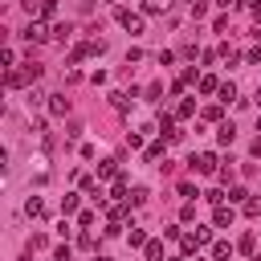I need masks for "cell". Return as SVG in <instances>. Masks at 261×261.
<instances>
[{
    "label": "cell",
    "instance_id": "obj_35",
    "mask_svg": "<svg viewBox=\"0 0 261 261\" xmlns=\"http://www.w3.org/2000/svg\"><path fill=\"white\" fill-rule=\"evenodd\" d=\"M216 4H220V8H232V4H237V0H216Z\"/></svg>",
    "mask_w": 261,
    "mask_h": 261
},
{
    "label": "cell",
    "instance_id": "obj_2",
    "mask_svg": "<svg viewBox=\"0 0 261 261\" xmlns=\"http://www.w3.org/2000/svg\"><path fill=\"white\" fill-rule=\"evenodd\" d=\"M20 37H24V41H29V45H45V41H49V37H53V29H45V24H41V20H29V29H24V33H20Z\"/></svg>",
    "mask_w": 261,
    "mask_h": 261
},
{
    "label": "cell",
    "instance_id": "obj_25",
    "mask_svg": "<svg viewBox=\"0 0 261 261\" xmlns=\"http://www.w3.org/2000/svg\"><path fill=\"white\" fill-rule=\"evenodd\" d=\"M245 200H249L245 188H232V192H228V204H245Z\"/></svg>",
    "mask_w": 261,
    "mask_h": 261
},
{
    "label": "cell",
    "instance_id": "obj_31",
    "mask_svg": "<svg viewBox=\"0 0 261 261\" xmlns=\"http://www.w3.org/2000/svg\"><path fill=\"white\" fill-rule=\"evenodd\" d=\"M220 114H224L220 106H208V110H204V118H208V122H220Z\"/></svg>",
    "mask_w": 261,
    "mask_h": 261
},
{
    "label": "cell",
    "instance_id": "obj_17",
    "mask_svg": "<svg viewBox=\"0 0 261 261\" xmlns=\"http://www.w3.org/2000/svg\"><path fill=\"white\" fill-rule=\"evenodd\" d=\"M24 212H29V216H45V204H41L37 196H29V200H24Z\"/></svg>",
    "mask_w": 261,
    "mask_h": 261
},
{
    "label": "cell",
    "instance_id": "obj_34",
    "mask_svg": "<svg viewBox=\"0 0 261 261\" xmlns=\"http://www.w3.org/2000/svg\"><path fill=\"white\" fill-rule=\"evenodd\" d=\"M20 4H24L29 12H37V8H41V0H20Z\"/></svg>",
    "mask_w": 261,
    "mask_h": 261
},
{
    "label": "cell",
    "instance_id": "obj_38",
    "mask_svg": "<svg viewBox=\"0 0 261 261\" xmlns=\"http://www.w3.org/2000/svg\"><path fill=\"white\" fill-rule=\"evenodd\" d=\"M257 106H261V86H257Z\"/></svg>",
    "mask_w": 261,
    "mask_h": 261
},
{
    "label": "cell",
    "instance_id": "obj_3",
    "mask_svg": "<svg viewBox=\"0 0 261 261\" xmlns=\"http://www.w3.org/2000/svg\"><path fill=\"white\" fill-rule=\"evenodd\" d=\"M114 16H118V24H122L126 33H143V16H139V12H130V8H114Z\"/></svg>",
    "mask_w": 261,
    "mask_h": 261
},
{
    "label": "cell",
    "instance_id": "obj_5",
    "mask_svg": "<svg viewBox=\"0 0 261 261\" xmlns=\"http://www.w3.org/2000/svg\"><path fill=\"white\" fill-rule=\"evenodd\" d=\"M232 216H237V212H232V204H216L212 224H216V228H228V224H232Z\"/></svg>",
    "mask_w": 261,
    "mask_h": 261
},
{
    "label": "cell",
    "instance_id": "obj_20",
    "mask_svg": "<svg viewBox=\"0 0 261 261\" xmlns=\"http://www.w3.org/2000/svg\"><path fill=\"white\" fill-rule=\"evenodd\" d=\"M241 208H245V216H261V196H249Z\"/></svg>",
    "mask_w": 261,
    "mask_h": 261
},
{
    "label": "cell",
    "instance_id": "obj_39",
    "mask_svg": "<svg viewBox=\"0 0 261 261\" xmlns=\"http://www.w3.org/2000/svg\"><path fill=\"white\" fill-rule=\"evenodd\" d=\"M257 130H261V118H257Z\"/></svg>",
    "mask_w": 261,
    "mask_h": 261
},
{
    "label": "cell",
    "instance_id": "obj_1",
    "mask_svg": "<svg viewBox=\"0 0 261 261\" xmlns=\"http://www.w3.org/2000/svg\"><path fill=\"white\" fill-rule=\"evenodd\" d=\"M188 167H192L196 175H216V155H212V151H200V155L188 159Z\"/></svg>",
    "mask_w": 261,
    "mask_h": 261
},
{
    "label": "cell",
    "instance_id": "obj_29",
    "mask_svg": "<svg viewBox=\"0 0 261 261\" xmlns=\"http://www.w3.org/2000/svg\"><path fill=\"white\" fill-rule=\"evenodd\" d=\"M204 12H208V0H192V16H196V20H200V16H204Z\"/></svg>",
    "mask_w": 261,
    "mask_h": 261
},
{
    "label": "cell",
    "instance_id": "obj_32",
    "mask_svg": "<svg viewBox=\"0 0 261 261\" xmlns=\"http://www.w3.org/2000/svg\"><path fill=\"white\" fill-rule=\"evenodd\" d=\"M237 249H241V253H253V232H245V237H241V245H237Z\"/></svg>",
    "mask_w": 261,
    "mask_h": 261
},
{
    "label": "cell",
    "instance_id": "obj_30",
    "mask_svg": "<svg viewBox=\"0 0 261 261\" xmlns=\"http://www.w3.org/2000/svg\"><path fill=\"white\" fill-rule=\"evenodd\" d=\"M24 77H29V82H37V77H41V65H33V61H29V65H24Z\"/></svg>",
    "mask_w": 261,
    "mask_h": 261
},
{
    "label": "cell",
    "instance_id": "obj_8",
    "mask_svg": "<svg viewBox=\"0 0 261 261\" xmlns=\"http://www.w3.org/2000/svg\"><path fill=\"white\" fill-rule=\"evenodd\" d=\"M179 249H184V257H196V249H200L196 232H184V237H179Z\"/></svg>",
    "mask_w": 261,
    "mask_h": 261
},
{
    "label": "cell",
    "instance_id": "obj_18",
    "mask_svg": "<svg viewBox=\"0 0 261 261\" xmlns=\"http://www.w3.org/2000/svg\"><path fill=\"white\" fill-rule=\"evenodd\" d=\"M126 241H130V249H143V245H147V232H143V228H130Z\"/></svg>",
    "mask_w": 261,
    "mask_h": 261
},
{
    "label": "cell",
    "instance_id": "obj_11",
    "mask_svg": "<svg viewBox=\"0 0 261 261\" xmlns=\"http://www.w3.org/2000/svg\"><path fill=\"white\" fill-rule=\"evenodd\" d=\"M4 82H8V90H16V86H24L29 77H24V69H16V65H12V69L4 73Z\"/></svg>",
    "mask_w": 261,
    "mask_h": 261
},
{
    "label": "cell",
    "instance_id": "obj_15",
    "mask_svg": "<svg viewBox=\"0 0 261 261\" xmlns=\"http://www.w3.org/2000/svg\"><path fill=\"white\" fill-rule=\"evenodd\" d=\"M216 90H220V82H216L212 73H204V77H200V94H216Z\"/></svg>",
    "mask_w": 261,
    "mask_h": 261
},
{
    "label": "cell",
    "instance_id": "obj_33",
    "mask_svg": "<svg viewBox=\"0 0 261 261\" xmlns=\"http://www.w3.org/2000/svg\"><path fill=\"white\" fill-rule=\"evenodd\" d=\"M69 257H73V253H69V245H61V249L53 253V261H69Z\"/></svg>",
    "mask_w": 261,
    "mask_h": 261
},
{
    "label": "cell",
    "instance_id": "obj_21",
    "mask_svg": "<svg viewBox=\"0 0 261 261\" xmlns=\"http://www.w3.org/2000/svg\"><path fill=\"white\" fill-rule=\"evenodd\" d=\"M171 0H143V12H167Z\"/></svg>",
    "mask_w": 261,
    "mask_h": 261
},
{
    "label": "cell",
    "instance_id": "obj_26",
    "mask_svg": "<svg viewBox=\"0 0 261 261\" xmlns=\"http://www.w3.org/2000/svg\"><path fill=\"white\" fill-rule=\"evenodd\" d=\"M204 200H208V204H224V192H220V188H208Z\"/></svg>",
    "mask_w": 261,
    "mask_h": 261
},
{
    "label": "cell",
    "instance_id": "obj_28",
    "mask_svg": "<svg viewBox=\"0 0 261 261\" xmlns=\"http://www.w3.org/2000/svg\"><path fill=\"white\" fill-rule=\"evenodd\" d=\"M77 249H94V232H90V228L77 237Z\"/></svg>",
    "mask_w": 261,
    "mask_h": 261
},
{
    "label": "cell",
    "instance_id": "obj_19",
    "mask_svg": "<svg viewBox=\"0 0 261 261\" xmlns=\"http://www.w3.org/2000/svg\"><path fill=\"white\" fill-rule=\"evenodd\" d=\"M37 16H41V20H49V16H57V0H41V8H37Z\"/></svg>",
    "mask_w": 261,
    "mask_h": 261
},
{
    "label": "cell",
    "instance_id": "obj_41",
    "mask_svg": "<svg viewBox=\"0 0 261 261\" xmlns=\"http://www.w3.org/2000/svg\"><path fill=\"white\" fill-rule=\"evenodd\" d=\"M196 261H200V257H196Z\"/></svg>",
    "mask_w": 261,
    "mask_h": 261
},
{
    "label": "cell",
    "instance_id": "obj_36",
    "mask_svg": "<svg viewBox=\"0 0 261 261\" xmlns=\"http://www.w3.org/2000/svg\"><path fill=\"white\" fill-rule=\"evenodd\" d=\"M94 261H110V257H102V253H94Z\"/></svg>",
    "mask_w": 261,
    "mask_h": 261
},
{
    "label": "cell",
    "instance_id": "obj_4",
    "mask_svg": "<svg viewBox=\"0 0 261 261\" xmlns=\"http://www.w3.org/2000/svg\"><path fill=\"white\" fill-rule=\"evenodd\" d=\"M155 130H159V135H167L171 143L184 135V130H175V114H159V118H155Z\"/></svg>",
    "mask_w": 261,
    "mask_h": 261
},
{
    "label": "cell",
    "instance_id": "obj_12",
    "mask_svg": "<svg viewBox=\"0 0 261 261\" xmlns=\"http://www.w3.org/2000/svg\"><path fill=\"white\" fill-rule=\"evenodd\" d=\"M216 139H220V143L228 147V143L237 139V126H232V122H220V130H216Z\"/></svg>",
    "mask_w": 261,
    "mask_h": 261
},
{
    "label": "cell",
    "instance_id": "obj_24",
    "mask_svg": "<svg viewBox=\"0 0 261 261\" xmlns=\"http://www.w3.org/2000/svg\"><path fill=\"white\" fill-rule=\"evenodd\" d=\"M159 155H163V143H151V147H143V159H147V163H155Z\"/></svg>",
    "mask_w": 261,
    "mask_h": 261
},
{
    "label": "cell",
    "instance_id": "obj_7",
    "mask_svg": "<svg viewBox=\"0 0 261 261\" xmlns=\"http://www.w3.org/2000/svg\"><path fill=\"white\" fill-rule=\"evenodd\" d=\"M98 179H118V163L114 159H102L98 163Z\"/></svg>",
    "mask_w": 261,
    "mask_h": 261
},
{
    "label": "cell",
    "instance_id": "obj_40",
    "mask_svg": "<svg viewBox=\"0 0 261 261\" xmlns=\"http://www.w3.org/2000/svg\"><path fill=\"white\" fill-rule=\"evenodd\" d=\"M253 261H261V253H257V257H253Z\"/></svg>",
    "mask_w": 261,
    "mask_h": 261
},
{
    "label": "cell",
    "instance_id": "obj_16",
    "mask_svg": "<svg viewBox=\"0 0 261 261\" xmlns=\"http://www.w3.org/2000/svg\"><path fill=\"white\" fill-rule=\"evenodd\" d=\"M192 114H196V102H192V98H184V102L175 106V118H192Z\"/></svg>",
    "mask_w": 261,
    "mask_h": 261
},
{
    "label": "cell",
    "instance_id": "obj_22",
    "mask_svg": "<svg viewBox=\"0 0 261 261\" xmlns=\"http://www.w3.org/2000/svg\"><path fill=\"white\" fill-rule=\"evenodd\" d=\"M69 33H73L69 20H65V24H53V41H69Z\"/></svg>",
    "mask_w": 261,
    "mask_h": 261
},
{
    "label": "cell",
    "instance_id": "obj_27",
    "mask_svg": "<svg viewBox=\"0 0 261 261\" xmlns=\"http://www.w3.org/2000/svg\"><path fill=\"white\" fill-rule=\"evenodd\" d=\"M143 94H147V98H151V102H155V98H159V94H163V82H151V86H147V90H143Z\"/></svg>",
    "mask_w": 261,
    "mask_h": 261
},
{
    "label": "cell",
    "instance_id": "obj_14",
    "mask_svg": "<svg viewBox=\"0 0 261 261\" xmlns=\"http://www.w3.org/2000/svg\"><path fill=\"white\" fill-rule=\"evenodd\" d=\"M77 200H82L77 192H65V196H61V212H65V216H69V212H77Z\"/></svg>",
    "mask_w": 261,
    "mask_h": 261
},
{
    "label": "cell",
    "instance_id": "obj_13",
    "mask_svg": "<svg viewBox=\"0 0 261 261\" xmlns=\"http://www.w3.org/2000/svg\"><path fill=\"white\" fill-rule=\"evenodd\" d=\"M147 196H151L147 188H135V192L126 196V204H130V208H143V204H147Z\"/></svg>",
    "mask_w": 261,
    "mask_h": 261
},
{
    "label": "cell",
    "instance_id": "obj_23",
    "mask_svg": "<svg viewBox=\"0 0 261 261\" xmlns=\"http://www.w3.org/2000/svg\"><path fill=\"white\" fill-rule=\"evenodd\" d=\"M216 94H220V102H232V98H237V86H232V82H220Z\"/></svg>",
    "mask_w": 261,
    "mask_h": 261
},
{
    "label": "cell",
    "instance_id": "obj_37",
    "mask_svg": "<svg viewBox=\"0 0 261 261\" xmlns=\"http://www.w3.org/2000/svg\"><path fill=\"white\" fill-rule=\"evenodd\" d=\"M249 4H253V8H261V0H249Z\"/></svg>",
    "mask_w": 261,
    "mask_h": 261
},
{
    "label": "cell",
    "instance_id": "obj_9",
    "mask_svg": "<svg viewBox=\"0 0 261 261\" xmlns=\"http://www.w3.org/2000/svg\"><path fill=\"white\" fill-rule=\"evenodd\" d=\"M232 249H237L232 241H216V245H212V257H216V261H228V257H232Z\"/></svg>",
    "mask_w": 261,
    "mask_h": 261
},
{
    "label": "cell",
    "instance_id": "obj_6",
    "mask_svg": "<svg viewBox=\"0 0 261 261\" xmlns=\"http://www.w3.org/2000/svg\"><path fill=\"white\" fill-rule=\"evenodd\" d=\"M49 114H57V118H61V114H69V98L53 94V98H49Z\"/></svg>",
    "mask_w": 261,
    "mask_h": 261
},
{
    "label": "cell",
    "instance_id": "obj_10",
    "mask_svg": "<svg viewBox=\"0 0 261 261\" xmlns=\"http://www.w3.org/2000/svg\"><path fill=\"white\" fill-rule=\"evenodd\" d=\"M143 257L147 261H163V241H147L143 245Z\"/></svg>",
    "mask_w": 261,
    "mask_h": 261
}]
</instances>
